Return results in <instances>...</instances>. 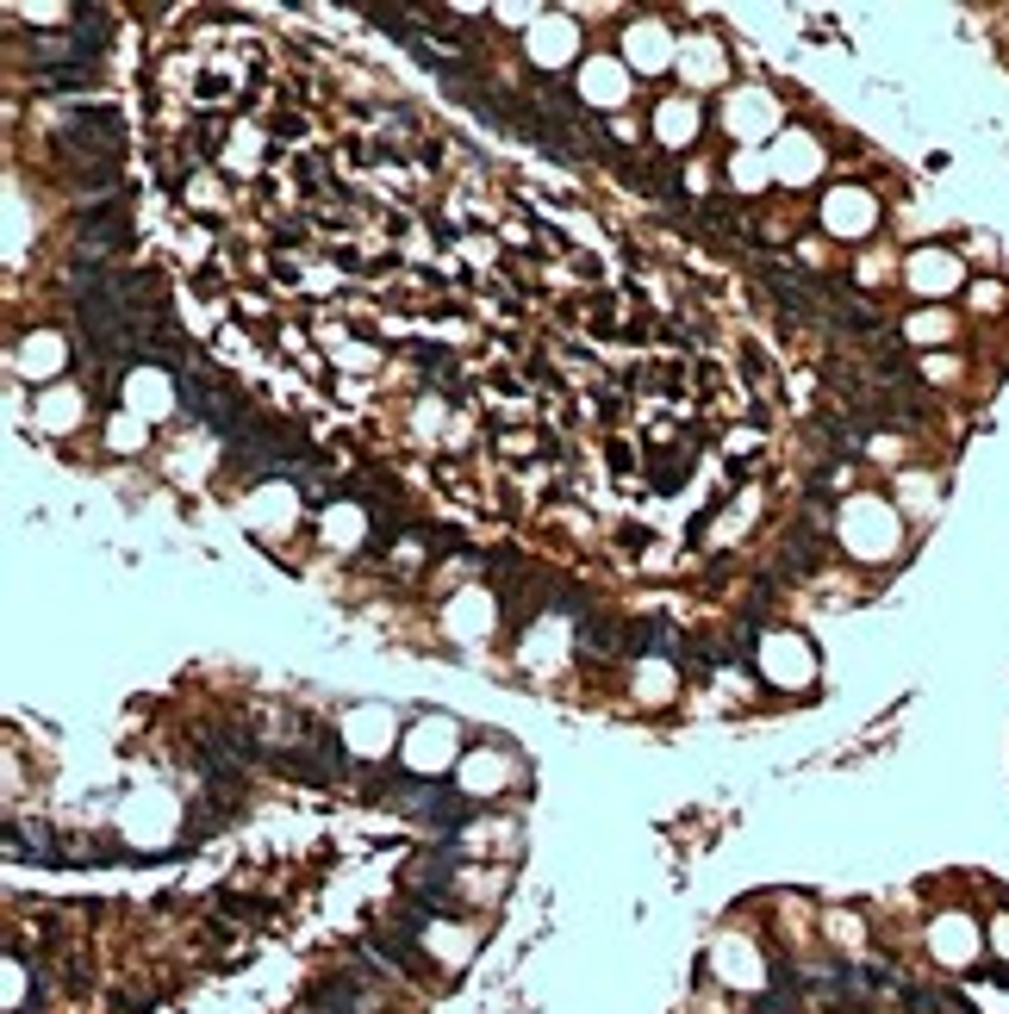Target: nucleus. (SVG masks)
Returning a JSON list of instances; mask_svg holds the SVG:
<instances>
[{
	"instance_id": "obj_1",
	"label": "nucleus",
	"mask_w": 1009,
	"mask_h": 1014,
	"mask_svg": "<svg viewBox=\"0 0 1009 1014\" xmlns=\"http://www.w3.org/2000/svg\"><path fill=\"white\" fill-rule=\"evenodd\" d=\"M57 144L69 156H81V169H118L125 125H118L113 106H94V113H76L69 125H57Z\"/></svg>"
},
{
	"instance_id": "obj_8",
	"label": "nucleus",
	"mask_w": 1009,
	"mask_h": 1014,
	"mask_svg": "<svg viewBox=\"0 0 1009 1014\" xmlns=\"http://www.w3.org/2000/svg\"><path fill=\"white\" fill-rule=\"evenodd\" d=\"M748 1014H797V990H779V983H773V990L760 995Z\"/></svg>"
},
{
	"instance_id": "obj_7",
	"label": "nucleus",
	"mask_w": 1009,
	"mask_h": 1014,
	"mask_svg": "<svg viewBox=\"0 0 1009 1014\" xmlns=\"http://www.w3.org/2000/svg\"><path fill=\"white\" fill-rule=\"evenodd\" d=\"M411 355H418V362H424V374H437V386H443L449 399H462V380H455V362H449L443 349H430V343H418V349H411Z\"/></svg>"
},
{
	"instance_id": "obj_3",
	"label": "nucleus",
	"mask_w": 1009,
	"mask_h": 1014,
	"mask_svg": "<svg viewBox=\"0 0 1009 1014\" xmlns=\"http://www.w3.org/2000/svg\"><path fill=\"white\" fill-rule=\"evenodd\" d=\"M132 243V230H125V200H106V206L94 212H81V249H88V262H100V255H118V249Z\"/></svg>"
},
{
	"instance_id": "obj_2",
	"label": "nucleus",
	"mask_w": 1009,
	"mask_h": 1014,
	"mask_svg": "<svg viewBox=\"0 0 1009 1014\" xmlns=\"http://www.w3.org/2000/svg\"><path fill=\"white\" fill-rule=\"evenodd\" d=\"M755 281L779 311H792V318H823L816 274H797V269H785V262H755Z\"/></svg>"
},
{
	"instance_id": "obj_4",
	"label": "nucleus",
	"mask_w": 1009,
	"mask_h": 1014,
	"mask_svg": "<svg viewBox=\"0 0 1009 1014\" xmlns=\"http://www.w3.org/2000/svg\"><path fill=\"white\" fill-rule=\"evenodd\" d=\"M823 548H829V542H823V529H816V523H797L792 536H785V548H779V567L804 579L816 560H823Z\"/></svg>"
},
{
	"instance_id": "obj_6",
	"label": "nucleus",
	"mask_w": 1009,
	"mask_h": 1014,
	"mask_svg": "<svg viewBox=\"0 0 1009 1014\" xmlns=\"http://www.w3.org/2000/svg\"><path fill=\"white\" fill-rule=\"evenodd\" d=\"M580 641H586V653H623V648H630V629H617L611 616H586Z\"/></svg>"
},
{
	"instance_id": "obj_5",
	"label": "nucleus",
	"mask_w": 1009,
	"mask_h": 1014,
	"mask_svg": "<svg viewBox=\"0 0 1009 1014\" xmlns=\"http://www.w3.org/2000/svg\"><path fill=\"white\" fill-rule=\"evenodd\" d=\"M543 604H548V611H562V616H574V623L599 616V611H592V597H586V585H574V579H555V573L543 579Z\"/></svg>"
}]
</instances>
